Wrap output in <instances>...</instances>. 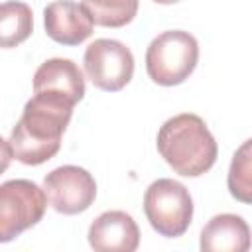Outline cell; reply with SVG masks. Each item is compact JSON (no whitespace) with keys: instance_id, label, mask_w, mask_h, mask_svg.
<instances>
[{"instance_id":"5","label":"cell","mask_w":252,"mask_h":252,"mask_svg":"<svg viewBox=\"0 0 252 252\" xmlns=\"http://www.w3.org/2000/svg\"><path fill=\"white\" fill-rule=\"evenodd\" d=\"M47 197L30 179H10L0 185V242H10L35 226L45 213Z\"/></svg>"},{"instance_id":"13","label":"cell","mask_w":252,"mask_h":252,"mask_svg":"<svg viewBox=\"0 0 252 252\" xmlns=\"http://www.w3.org/2000/svg\"><path fill=\"white\" fill-rule=\"evenodd\" d=\"M93 24L102 28H122L138 14V0H83Z\"/></svg>"},{"instance_id":"14","label":"cell","mask_w":252,"mask_h":252,"mask_svg":"<svg viewBox=\"0 0 252 252\" xmlns=\"http://www.w3.org/2000/svg\"><path fill=\"white\" fill-rule=\"evenodd\" d=\"M250 146L252 140H246L232 156L228 169V191L234 199L242 203L252 201V173H250Z\"/></svg>"},{"instance_id":"10","label":"cell","mask_w":252,"mask_h":252,"mask_svg":"<svg viewBox=\"0 0 252 252\" xmlns=\"http://www.w3.org/2000/svg\"><path fill=\"white\" fill-rule=\"evenodd\" d=\"M33 93H55L77 104L85 96L83 71L71 59H47L37 67L33 75Z\"/></svg>"},{"instance_id":"11","label":"cell","mask_w":252,"mask_h":252,"mask_svg":"<svg viewBox=\"0 0 252 252\" xmlns=\"http://www.w3.org/2000/svg\"><path fill=\"white\" fill-rule=\"evenodd\" d=\"M250 248V228L238 215H215L201 230L203 252H246Z\"/></svg>"},{"instance_id":"15","label":"cell","mask_w":252,"mask_h":252,"mask_svg":"<svg viewBox=\"0 0 252 252\" xmlns=\"http://www.w3.org/2000/svg\"><path fill=\"white\" fill-rule=\"evenodd\" d=\"M14 154H12V148H10V142H6L2 136H0V175L10 167V161H12Z\"/></svg>"},{"instance_id":"1","label":"cell","mask_w":252,"mask_h":252,"mask_svg":"<svg viewBox=\"0 0 252 252\" xmlns=\"http://www.w3.org/2000/svg\"><path fill=\"white\" fill-rule=\"evenodd\" d=\"M75 102L55 93H33L10 134V148L18 161L39 165L51 159L71 120Z\"/></svg>"},{"instance_id":"12","label":"cell","mask_w":252,"mask_h":252,"mask_svg":"<svg viewBox=\"0 0 252 252\" xmlns=\"http://www.w3.org/2000/svg\"><path fill=\"white\" fill-rule=\"evenodd\" d=\"M33 30V14L26 2L0 4V47H16L24 43Z\"/></svg>"},{"instance_id":"9","label":"cell","mask_w":252,"mask_h":252,"mask_svg":"<svg viewBox=\"0 0 252 252\" xmlns=\"http://www.w3.org/2000/svg\"><path fill=\"white\" fill-rule=\"evenodd\" d=\"M45 33L61 45H79L93 33V20L83 4L55 0L43 10Z\"/></svg>"},{"instance_id":"7","label":"cell","mask_w":252,"mask_h":252,"mask_svg":"<svg viewBox=\"0 0 252 252\" xmlns=\"http://www.w3.org/2000/svg\"><path fill=\"white\" fill-rule=\"evenodd\" d=\"M43 193L57 213L79 215L94 203L96 181L79 165H61L45 175Z\"/></svg>"},{"instance_id":"2","label":"cell","mask_w":252,"mask_h":252,"mask_svg":"<svg viewBox=\"0 0 252 252\" xmlns=\"http://www.w3.org/2000/svg\"><path fill=\"white\" fill-rule=\"evenodd\" d=\"M156 144L165 163L183 177H199L207 173L219 156L217 142L205 120L191 112L165 120L158 132Z\"/></svg>"},{"instance_id":"4","label":"cell","mask_w":252,"mask_h":252,"mask_svg":"<svg viewBox=\"0 0 252 252\" xmlns=\"http://www.w3.org/2000/svg\"><path fill=\"white\" fill-rule=\"evenodd\" d=\"M144 213L152 228L167 238L185 234L193 219V199L187 187L175 179L163 177L144 193Z\"/></svg>"},{"instance_id":"16","label":"cell","mask_w":252,"mask_h":252,"mask_svg":"<svg viewBox=\"0 0 252 252\" xmlns=\"http://www.w3.org/2000/svg\"><path fill=\"white\" fill-rule=\"evenodd\" d=\"M154 2H158V4H175L179 0H154Z\"/></svg>"},{"instance_id":"3","label":"cell","mask_w":252,"mask_h":252,"mask_svg":"<svg viewBox=\"0 0 252 252\" xmlns=\"http://www.w3.org/2000/svg\"><path fill=\"white\" fill-rule=\"evenodd\" d=\"M197 61L199 43L195 35L183 30L161 32L146 49V71L161 87L181 85L195 71Z\"/></svg>"},{"instance_id":"6","label":"cell","mask_w":252,"mask_h":252,"mask_svg":"<svg viewBox=\"0 0 252 252\" xmlns=\"http://www.w3.org/2000/svg\"><path fill=\"white\" fill-rule=\"evenodd\" d=\"M83 65L89 81L108 93L124 89L134 75V55L118 39H94L85 49Z\"/></svg>"},{"instance_id":"8","label":"cell","mask_w":252,"mask_h":252,"mask_svg":"<svg viewBox=\"0 0 252 252\" xmlns=\"http://www.w3.org/2000/svg\"><path fill=\"white\" fill-rule=\"evenodd\" d=\"M89 244L96 252H134L140 246V228L126 211H106L93 220Z\"/></svg>"}]
</instances>
